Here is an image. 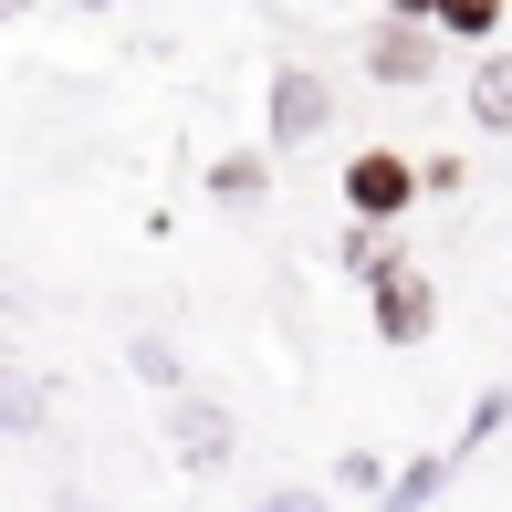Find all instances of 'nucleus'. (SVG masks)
<instances>
[{"instance_id":"5","label":"nucleus","mask_w":512,"mask_h":512,"mask_svg":"<svg viewBox=\"0 0 512 512\" xmlns=\"http://www.w3.org/2000/svg\"><path fill=\"white\" fill-rule=\"evenodd\" d=\"M168 429H178V450H189V471H209V460L230 450V418L209 398H168Z\"/></svg>"},{"instance_id":"8","label":"nucleus","mask_w":512,"mask_h":512,"mask_svg":"<svg viewBox=\"0 0 512 512\" xmlns=\"http://www.w3.org/2000/svg\"><path fill=\"white\" fill-rule=\"evenodd\" d=\"M439 32H450V42H492L502 32V0H439Z\"/></svg>"},{"instance_id":"9","label":"nucleus","mask_w":512,"mask_h":512,"mask_svg":"<svg viewBox=\"0 0 512 512\" xmlns=\"http://www.w3.org/2000/svg\"><path fill=\"white\" fill-rule=\"evenodd\" d=\"M209 189H220V199H262V157H220Z\"/></svg>"},{"instance_id":"12","label":"nucleus","mask_w":512,"mask_h":512,"mask_svg":"<svg viewBox=\"0 0 512 512\" xmlns=\"http://www.w3.org/2000/svg\"><path fill=\"white\" fill-rule=\"evenodd\" d=\"M335 481H345V492H377L387 471H377V450H345V460H335Z\"/></svg>"},{"instance_id":"1","label":"nucleus","mask_w":512,"mask_h":512,"mask_svg":"<svg viewBox=\"0 0 512 512\" xmlns=\"http://www.w3.org/2000/svg\"><path fill=\"white\" fill-rule=\"evenodd\" d=\"M366 304H377V345H429V324H439V293H429V272L408 251H377Z\"/></svg>"},{"instance_id":"13","label":"nucleus","mask_w":512,"mask_h":512,"mask_svg":"<svg viewBox=\"0 0 512 512\" xmlns=\"http://www.w3.org/2000/svg\"><path fill=\"white\" fill-rule=\"evenodd\" d=\"M136 377H147V387H178V356H168V345L147 335V345H136Z\"/></svg>"},{"instance_id":"7","label":"nucleus","mask_w":512,"mask_h":512,"mask_svg":"<svg viewBox=\"0 0 512 512\" xmlns=\"http://www.w3.org/2000/svg\"><path fill=\"white\" fill-rule=\"evenodd\" d=\"M471 115H481L492 136H512V53H492V63L471 74Z\"/></svg>"},{"instance_id":"10","label":"nucleus","mask_w":512,"mask_h":512,"mask_svg":"<svg viewBox=\"0 0 512 512\" xmlns=\"http://www.w3.org/2000/svg\"><path fill=\"white\" fill-rule=\"evenodd\" d=\"M502 418H512V398H502V387H492V398H481V408H471V429H460V450H481V439H492V429H502ZM460 450H450V460H460Z\"/></svg>"},{"instance_id":"6","label":"nucleus","mask_w":512,"mask_h":512,"mask_svg":"<svg viewBox=\"0 0 512 512\" xmlns=\"http://www.w3.org/2000/svg\"><path fill=\"white\" fill-rule=\"evenodd\" d=\"M439 481H450V460H439V450H418L408 471L387 481V502H377V512H429V502H439Z\"/></svg>"},{"instance_id":"14","label":"nucleus","mask_w":512,"mask_h":512,"mask_svg":"<svg viewBox=\"0 0 512 512\" xmlns=\"http://www.w3.org/2000/svg\"><path fill=\"white\" fill-rule=\"evenodd\" d=\"M387 11H398V21H439V0H387Z\"/></svg>"},{"instance_id":"4","label":"nucleus","mask_w":512,"mask_h":512,"mask_svg":"<svg viewBox=\"0 0 512 512\" xmlns=\"http://www.w3.org/2000/svg\"><path fill=\"white\" fill-rule=\"evenodd\" d=\"M429 32H439V21H398V11H387V32L366 42V74H377V84H429Z\"/></svg>"},{"instance_id":"3","label":"nucleus","mask_w":512,"mask_h":512,"mask_svg":"<svg viewBox=\"0 0 512 512\" xmlns=\"http://www.w3.org/2000/svg\"><path fill=\"white\" fill-rule=\"evenodd\" d=\"M324 74H304V63H283V74H272V147H314L324 136Z\"/></svg>"},{"instance_id":"11","label":"nucleus","mask_w":512,"mask_h":512,"mask_svg":"<svg viewBox=\"0 0 512 512\" xmlns=\"http://www.w3.org/2000/svg\"><path fill=\"white\" fill-rule=\"evenodd\" d=\"M251 512H335V502H324L314 481H283V492H262V502H251Z\"/></svg>"},{"instance_id":"2","label":"nucleus","mask_w":512,"mask_h":512,"mask_svg":"<svg viewBox=\"0 0 512 512\" xmlns=\"http://www.w3.org/2000/svg\"><path fill=\"white\" fill-rule=\"evenodd\" d=\"M418 189H429V168L398 157V147H356L345 157V209H356V220H408Z\"/></svg>"}]
</instances>
